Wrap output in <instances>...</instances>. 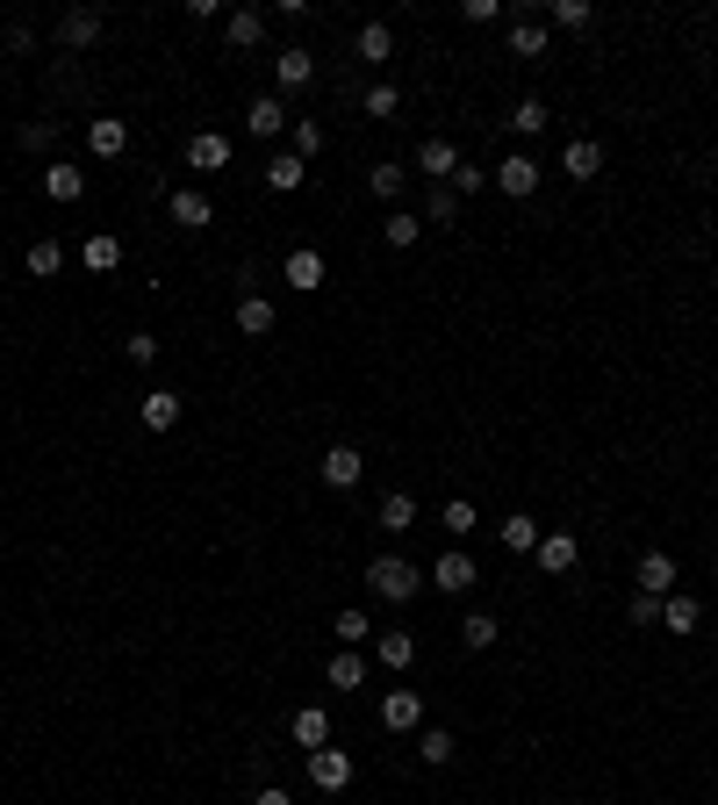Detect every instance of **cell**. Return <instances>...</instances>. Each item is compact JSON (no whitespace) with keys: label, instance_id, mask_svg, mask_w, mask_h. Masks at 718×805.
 Listing matches in <instances>:
<instances>
[{"label":"cell","instance_id":"6da1fadb","mask_svg":"<svg viewBox=\"0 0 718 805\" xmlns=\"http://www.w3.org/2000/svg\"><path fill=\"white\" fill-rule=\"evenodd\" d=\"M417 583H424V568L409 554H374V561H366V590H374L381 604H409V597H417Z\"/></svg>","mask_w":718,"mask_h":805},{"label":"cell","instance_id":"7a4b0ae2","mask_svg":"<svg viewBox=\"0 0 718 805\" xmlns=\"http://www.w3.org/2000/svg\"><path fill=\"white\" fill-rule=\"evenodd\" d=\"M424 583L446 590V597H467V590L482 583V568H475V554H467V546H446V554L432 561V575H424Z\"/></svg>","mask_w":718,"mask_h":805},{"label":"cell","instance_id":"3957f363","mask_svg":"<svg viewBox=\"0 0 718 805\" xmlns=\"http://www.w3.org/2000/svg\"><path fill=\"white\" fill-rule=\"evenodd\" d=\"M101 29H109V22H101V8H65L51 37H58V51H65V58H80V51H94V43H101Z\"/></svg>","mask_w":718,"mask_h":805},{"label":"cell","instance_id":"277c9868","mask_svg":"<svg viewBox=\"0 0 718 805\" xmlns=\"http://www.w3.org/2000/svg\"><path fill=\"white\" fill-rule=\"evenodd\" d=\"M488 188L510 194V202H532V194H539V159H532V151H510V159L488 173Z\"/></svg>","mask_w":718,"mask_h":805},{"label":"cell","instance_id":"5b68a950","mask_svg":"<svg viewBox=\"0 0 718 805\" xmlns=\"http://www.w3.org/2000/svg\"><path fill=\"white\" fill-rule=\"evenodd\" d=\"M316 475H324V490H360V475H366L360 446H353V439H338V446H324V461H316Z\"/></svg>","mask_w":718,"mask_h":805},{"label":"cell","instance_id":"8992f818","mask_svg":"<svg viewBox=\"0 0 718 805\" xmlns=\"http://www.w3.org/2000/svg\"><path fill=\"white\" fill-rule=\"evenodd\" d=\"M302 763H310L316 792H345V784H353V755H345V748H310Z\"/></svg>","mask_w":718,"mask_h":805},{"label":"cell","instance_id":"52a82bcc","mask_svg":"<svg viewBox=\"0 0 718 805\" xmlns=\"http://www.w3.org/2000/svg\"><path fill=\"white\" fill-rule=\"evenodd\" d=\"M381 726H388V734H417L424 726V691H381Z\"/></svg>","mask_w":718,"mask_h":805},{"label":"cell","instance_id":"ba28073f","mask_svg":"<svg viewBox=\"0 0 718 805\" xmlns=\"http://www.w3.org/2000/svg\"><path fill=\"white\" fill-rule=\"evenodd\" d=\"M310 80H316V58L302 51V43H287V51L273 58V94H302Z\"/></svg>","mask_w":718,"mask_h":805},{"label":"cell","instance_id":"9c48e42d","mask_svg":"<svg viewBox=\"0 0 718 805\" xmlns=\"http://www.w3.org/2000/svg\"><path fill=\"white\" fill-rule=\"evenodd\" d=\"M165 209H173L180 231H209V223H216V202H209L202 188H173V194H165Z\"/></svg>","mask_w":718,"mask_h":805},{"label":"cell","instance_id":"30bf717a","mask_svg":"<svg viewBox=\"0 0 718 805\" xmlns=\"http://www.w3.org/2000/svg\"><path fill=\"white\" fill-rule=\"evenodd\" d=\"M324 252H316V245H295V252H287V260H281V281L287 288H302V295H310V288H324Z\"/></svg>","mask_w":718,"mask_h":805},{"label":"cell","instance_id":"8fae6325","mask_svg":"<svg viewBox=\"0 0 718 805\" xmlns=\"http://www.w3.org/2000/svg\"><path fill=\"white\" fill-rule=\"evenodd\" d=\"M560 173L589 188V180L604 173V144H597V137H568V151H560Z\"/></svg>","mask_w":718,"mask_h":805},{"label":"cell","instance_id":"7c38bea8","mask_svg":"<svg viewBox=\"0 0 718 805\" xmlns=\"http://www.w3.org/2000/svg\"><path fill=\"white\" fill-rule=\"evenodd\" d=\"M273 324H281V310H273V295H259V288H244V295H237V331H244V339H266Z\"/></svg>","mask_w":718,"mask_h":805},{"label":"cell","instance_id":"4fadbf2b","mask_svg":"<svg viewBox=\"0 0 718 805\" xmlns=\"http://www.w3.org/2000/svg\"><path fill=\"white\" fill-rule=\"evenodd\" d=\"M223 43H231V51H259V43H266V14L259 8H231L223 14Z\"/></svg>","mask_w":718,"mask_h":805},{"label":"cell","instance_id":"5bb4252c","mask_svg":"<svg viewBox=\"0 0 718 805\" xmlns=\"http://www.w3.org/2000/svg\"><path fill=\"white\" fill-rule=\"evenodd\" d=\"M287 123H295V115H287L281 94H259L252 109H244V130H252V137H287Z\"/></svg>","mask_w":718,"mask_h":805},{"label":"cell","instance_id":"9a60e30c","mask_svg":"<svg viewBox=\"0 0 718 805\" xmlns=\"http://www.w3.org/2000/svg\"><path fill=\"white\" fill-rule=\"evenodd\" d=\"M87 151H94V159H122V151H130V123H122V115H94V123H87Z\"/></svg>","mask_w":718,"mask_h":805},{"label":"cell","instance_id":"2e32d148","mask_svg":"<svg viewBox=\"0 0 718 805\" xmlns=\"http://www.w3.org/2000/svg\"><path fill=\"white\" fill-rule=\"evenodd\" d=\"M575 554H583V546H575V533H546L539 546H532L539 575H575Z\"/></svg>","mask_w":718,"mask_h":805},{"label":"cell","instance_id":"e0dca14e","mask_svg":"<svg viewBox=\"0 0 718 805\" xmlns=\"http://www.w3.org/2000/svg\"><path fill=\"white\" fill-rule=\"evenodd\" d=\"M188 165H194V173H223V165H231V137L194 130V137H188Z\"/></svg>","mask_w":718,"mask_h":805},{"label":"cell","instance_id":"ac0fdd59","mask_svg":"<svg viewBox=\"0 0 718 805\" xmlns=\"http://www.w3.org/2000/svg\"><path fill=\"white\" fill-rule=\"evenodd\" d=\"M676 583H682L676 554H639V597H668Z\"/></svg>","mask_w":718,"mask_h":805},{"label":"cell","instance_id":"d6986e66","mask_svg":"<svg viewBox=\"0 0 718 805\" xmlns=\"http://www.w3.org/2000/svg\"><path fill=\"white\" fill-rule=\"evenodd\" d=\"M287 734H295L302 755H310V748H331V712H324V705H302L295 720H287Z\"/></svg>","mask_w":718,"mask_h":805},{"label":"cell","instance_id":"ffe728a7","mask_svg":"<svg viewBox=\"0 0 718 805\" xmlns=\"http://www.w3.org/2000/svg\"><path fill=\"white\" fill-rule=\"evenodd\" d=\"M503 51L510 58H546V22L539 14H517V22L503 29Z\"/></svg>","mask_w":718,"mask_h":805},{"label":"cell","instance_id":"44dd1931","mask_svg":"<svg viewBox=\"0 0 718 805\" xmlns=\"http://www.w3.org/2000/svg\"><path fill=\"white\" fill-rule=\"evenodd\" d=\"M180 410H188V403H180V389H151V396L136 403V417H144V432H173Z\"/></svg>","mask_w":718,"mask_h":805},{"label":"cell","instance_id":"7402d4cb","mask_svg":"<svg viewBox=\"0 0 718 805\" xmlns=\"http://www.w3.org/2000/svg\"><path fill=\"white\" fill-rule=\"evenodd\" d=\"M353 58H360V66H388V58H395V29L388 22H360Z\"/></svg>","mask_w":718,"mask_h":805},{"label":"cell","instance_id":"603a6c76","mask_svg":"<svg viewBox=\"0 0 718 805\" xmlns=\"http://www.w3.org/2000/svg\"><path fill=\"white\" fill-rule=\"evenodd\" d=\"M374 525L403 540L409 525H417V496H409V490H388V496H381V511H374Z\"/></svg>","mask_w":718,"mask_h":805},{"label":"cell","instance_id":"cb8c5ba5","mask_svg":"<svg viewBox=\"0 0 718 805\" xmlns=\"http://www.w3.org/2000/svg\"><path fill=\"white\" fill-rule=\"evenodd\" d=\"M453 165H461V151H453L446 137H424V144H417V173H424V180H438V188H446Z\"/></svg>","mask_w":718,"mask_h":805},{"label":"cell","instance_id":"d4e9b609","mask_svg":"<svg viewBox=\"0 0 718 805\" xmlns=\"http://www.w3.org/2000/svg\"><path fill=\"white\" fill-rule=\"evenodd\" d=\"M43 194H51V202H80V194H87V173L72 159H51V165H43Z\"/></svg>","mask_w":718,"mask_h":805},{"label":"cell","instance_id":"484cf974","mask_svg":"<svg viewBox=\"0 0 718 805\" xmlns=\"http://www.w3.org/2000/svg\"><path fill=\"white\" fill-rule=\"evenodd\" d=\"M374 662H381V670H395V676L417 670V633H381V641H374Z\"/></svg>","mask_w":718,"mask_h":805},{"label":"cell","instance_id":"4316f807","mask_svg":"<svg viewBox=\"0 0 718 805\" xmlns=\"http://www.w3.org/2000/svg\"><path fill=\"white\" fill-rule=\"evenodd\" d=\"M324 683H331V691H366V655H360V647H338L331 670H324Z\"/></svg>","mask_w":718,"mask_h":805},{"label":"cell","instance_id":"83f0119b","mask_svg":"<svg viewBox=\"0 0 718 805\" xmlns=\"http://www.w3.org/2000/svg\"><path fill=\"white\" fill-rule=\"evenodd\" d=\"M302 180H310V165H302L295 151H273L266 159V188L273 194H302Z\"/></svg>","mask_w":718,"mask_h":805},{"label":"cell","instance_id":"f1b7e54d","mask_svg":"<svg viewBox=\"0 0 718 805\" xmlns=\"http://www.w3.org/2000/svg\"><path fill=\"white\" fill-rule=\"evenodd\" d=\"M697 618H705V604H697L690 590H668L661 597V626L668 633H697Z\"/></svg>","mask_w":718,"mask_h":805},{"label":"cell","instance_id":"f546056e","mask_svg":"<svg viewBox=\"0 0 718 805\" xmlns=\"http://www.w3.org/2000/svg\"><path fill=\"white\" fill-rule=\"evenodd\" d=\"M360 115H366V123H395V115H403V87H388V80L366 87V94H360Z\"/></svg>","mask_w":718,"mask_h":805},{"label":"cell","instance_id":"4dcf8cb0","mask_svg":"<svg viewBox=\"0 0 718 805\" xmlns=\"http://www.w3.org/2000/svg\"><path fill=\"white\" fill-rule=\"evenodd\" d=\"M366 188H374V194H381V202H388V209H403V188H409V165L381 159L374 173H366Z\"/></svg>","mask_w":718,"mask_h":805},{"label":"cell","instance_id":"1f68e13d","mask_svg":"<svg viewBox=\"0 0 718 805\" xmlns=\"http://www.w3.org/2000/svg\"><path fill=\"white\" fill-rule=\"evenodd\" d=\"M80 266H87V273H115V266H122V238L94 231V238L80 245Z\"/></svg>","mask_w":718,"mask_h":805},{"label":"cell","instance_id":"d6a6232c","mask_svg":"<svg viewBox=\"0 0 718 805\" xmlns=\"http://www.w3.org/2000/svg\"><path fill=\"white\" fill-rule=\"evenodd\" d=\"M496 540L510 546V554H532V546H539L546 533H539V519H532V511H517V519H503V525H496Z\"/></svg>","mask_w":718,"mask_h":805},{"label":"cell","instance_id":"836d02e7","mask_svg":"<svg viewBox=\"0 0 718 805\" xmlns=\"http://www.w3.org/2000/svg\"><path fill=\"white\" fill-rule=\"evenodd\" d=\"M496 641H503V626H496L488 612H467V618H461V647H467V655H488Z\"/></svg>","mask_w":718,"mask_h":805},{"label":"cell","instance_id":"e575fe53","mask_svg":"<svg viewBox=\"0 0 718 805\" xmlns=\"http://www.w3.org/2000/svg\"><path fill=\"white\" fill-rule=\"evenodd\" d=\"M381 238H388L395 252H409V245L424 238V217H417V209H388V223H381Z\"/></svg>","mask_w":718,"mask_h":805},{"label":"cell","instance_id":"d590c367","mask_svg":"<svg viewBox=\"0 0 718 805\" xmlns=\"http://www.w3.org/2000/svg\"><path fill=\"white\" fill-rule=\"evenodd\" d=\"M453 755H461V741H453V734H446V726H424V734H417V763H432V769H446V763H453Z\"/></svg>","mask_w":718,"mask_h":805},{"label":"cell","instance_id":"8d00e7d4","mask_svg":"<svg viewBox=\"0 0 718 805\" xmlns=\"http://www.w3.org/2000/svg\"><path fill=\"white\" fill-rule=\"evenodd\" d=\"M287 151H295V159L310 165L316 151H324V123H316V115H295V123H287Z\"/></svg>","mask_w":718,"mask_h":805},{"label":"cell","instance_id":"74e56055","mask_svg":"<svg viewBox=\"0 0 718 805\" xmlns=\"http://www.w3.org/2000/svg\"><path fill=\"white\" fill-rule=\"evenodd\" d=\"M503 123H510L517 137H539L546 123H554V109H546V101H539V94H525V101H517V109H510V115H503Z\"/></svg>","mask_w":718,"mask_h":805},{"label":"cell","instance_id":"f35d334b","mask_svg":"<svg viewBox=\"0 0 718 805\" xmlns=\"http://www.w3.org/2000/svg\"><path fill=\"white\" fill-rule=\"evenodd\" d=\"M22 266H29V273H37V281H51V273H58V266H65V245H58V238H37V245H29V252H22Z\"/></svg>","mask_w":718,"mask_h":805},{"label":"cell","instance_id":"ab89813d","mask_svg":"<svg viewBox=\"0 0 718 805\" xmlns=\"http://www.w3.org/2000/svg\"><path fill=\"white\" fill-rule=\"evenodd\" d=\"M438 525H446L453 546H467V533H475V504H467V496H453V504L438 511Z\"/></svg>","mask_w":718,"mask_h":805},{"label":"cell","instance_id":"60d3db41","mask_svg":"<svg viewBox=\"0 0 718 805\" xmlns=\"http://www.w3.org/2000/svg\"><path fill=\"white\" fill-rule=\"evenodd\" d=\"M331 633H338V647H366V641H374V618H366V612H338V618H331Z\"/></svg>","mask_w":718,"mask_h":805},{"label":"cell","instance_id":"b9f144b4","mask_svg":"<svg viewBox=\"0 0 718 805\" xmlns=\"http://www.w3.org/2000/svg\"><path fill=\"white\" fill-rule=\"evenodd\" d=\"M546 22H554V29H589V22H597V8H589V0H554Z\"/></svg>","mask_w":718,"mask_h":805},{"label":"cell","instance_id":"7bdbcfd3","mask_svg":"<svg viewBox=\"0 0 718 805\" xmlns=\"http://www.w3.org/2000/svg\"><path fill=\"white\" fill-rule=\"evenodd\" d=\"M424 223H461V194L432 188V194H424Z\"/></svg>","mask_w":718,"mask_h":805},{"label":"cell","instance_id":"ee69618b","mask_svg":"<svg viewBox=\"0 0 718 805\" xmlns=\"http://www.w3.org/2000/svg\"><path fill=\"white\" fill-rule=\"evenodd\" d=\"M446 188H453V194L467 202V194H482V188H488V173H482L475 159H461V165H453V180H446Z\"/></svg>","mask_w":718,"mask_h":805},{"label":"cell","instance_id":"f6af8a7d","mask_svg":"<svg viewBox=\"0 0 718 805\" xmlns=\"http://www.w3.org/2000/svg\"><path fill=\"white\" fill-rule=\"evenodd\" d=\"M22 151H51L58 144V123H22V137H14Z\"/></svg>","mask_w":718,"mask_h":805},{"label":"cell","instance_id":"bcb514c9","mask_svg":"<svg viewBox=\"0 0 718 805\" xmlns=\"http://www.w3.org/2000/svg\"><path fill=\"white\" fill-rule=\"evenodd\" d=\"M122 353H130V368H151V360H159V339H151V331H130Z\"/></svg>","mask_w":718,"mask_h":805},{"label":"cell","instance_id":"7dc6e473","mask_svg":"<svg viewBox=\"0 0 718 805\" xmlns=\"http://www.w3.org/2000/svg\"><path fill=\"white\" fill-rule=\"evenodd\" d=\"M461 22H467V29H482V22H503V8H496V0H461Z\"/></svg>","mask_w":718,"mask_h":805},{"label":"cell","instance_id":"c3c4849f","mask_svg":"<svg viewBox=\"0 0 718 805\" xmlns=\"http://www.w3.org/2000/svg\"><path fill=\"white\" fill-rule=\"evenodd\" d=\"M633 626H639V633L661 626V597H639V590H633Z\"/></svg>","mask_w":718,"mask_h":805},{"label":"cell","instance_id":"681fc988","mask_svg":"<svg viewBox=\"0 0 718 805\" xmlns=\"http://www.w3.org/2000/svg\"><path fill=\"white\" fill-rule=\"evenodd\" d=\"M8 51H37V29H29V22H8Z\"/></svg>","mask_w":718,"mask_h":805},{"label":"cell","instance_id":"f907efd6","mask_svg":"<svg viewBox=\"0 0 718 805\" xmlns=\"http://www.w3.org/2000/svg\"><path fill=\"white\" fill-rule=\"evenodd\" d=\"M252 805H295V798H287L281 784H259V792H252Z\"/></svg>","mask_w":718,"mask_h":805}]
</instances>
